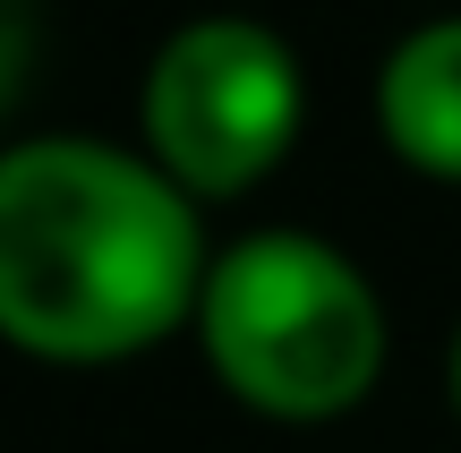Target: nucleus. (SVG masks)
I'll return each instance as SVG.
<instances>
[{"label": "nucleus", "instance_id": "obj_6", "mask_svg": "<svg viewBox=\"0 0 461 453\" xmlns=\"http://www.w3.org/2000/svg\"><path fill=\"white\" fill-rule=\"evenodd\" d=\"M453 411H461V325H453Z\"/></svg>", "mask_w": 461, "mask_h": 453}, {"label": "nucleus", "instance_id": "obj_1", "mask_svg": "<svg viewBox=\"0 0 461 453\" xmlns=\"http://www.w3.org/2000/svg\"><path fill=\"white\" fill-rule=\"evenodd\" d=\"M197 197L154 154L26 137L0 154V342L60 368L137 359L205 300Z\"/></svg>", "mask_w": 461, "mask_h": 453}, {"label": "nucleus", "instance_id": "obj_2", "mask_svg": "<svg viewBox=\"0 0 461 453\" xmlns=\"http://www.w3.org/2000/svg\"><path fill=\"white\" fill-rule=\"evenodd\" d=\"M197 342L230 403L265 420H342L384 376V300L333 240L257 231L214 257Z\"/></svg>", "mask_w": 461, "mask_h": 453}, {"label": "nucleus", "instance_id": "obj_3", "mask_svg": "<svg viewBox=\"0 0 461 453\" xmlns=\"http://www.w3.org/2000/svg\"><path fill=\"white\" fill-rule=\"evenodd\" d=\"M308 86L274 26L257 17H197L146 60V154L188 197H240L291 154Z\"/></svg>", "mask_w": 461, "mask_h": 453}, {"label": "nucleus", "instance_id": "obj_5", "mask_svg": "<svg viewBox=\"0 0 461 453\" xmlns=\"http://www.w3.org/2000/svg\"><path fill=\"white\" fill-rule=\"evenodd\" d=\"M26 68H34V0H0V112L17 103Z\"/></svg>", "mask_w": 461, "mask_h": 453}, {"label": "nucleus", "instance_id": "obj_4", "mask_svg": "<svg viewBox=\"0 0 461 453\" xmlns=\"http://www.w3.org/2000/svg\"><path fill=\"white\" fill-rule=\"evenodd\" d=\"M376 129L411 171L461 188V17L402 34L376 68Z\"/></svg>", "mask_w": 461, "mask_h": 453}]
</instances>
